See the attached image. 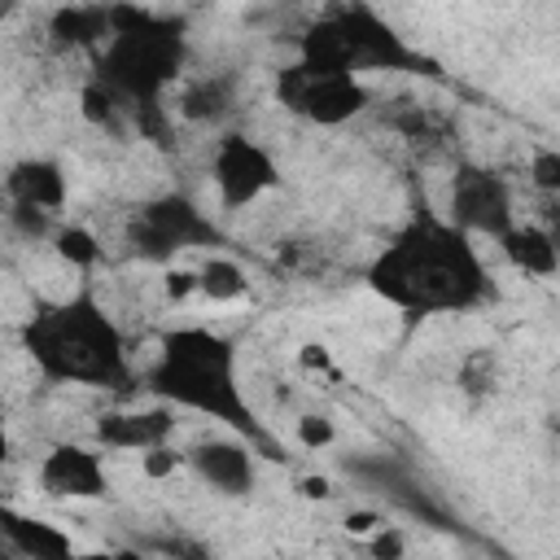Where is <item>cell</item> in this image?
<instances>
[{"label": "cell", "instance_id": "1", "mask_svg": "<svg viewBox=\"0 0 560 560\" xmlns=\"http://www.w3.org/2000/svg\"><path fill=\"white\" fill-rule=\"evenodd\" d=\"M368 284L398 311H464L486 293V267L464 228L420 219L368 267Z\"/></svg>", "mask_w": 560, "mask_h": 560}, {"label": "cell", "instance_id": "2", "mask_svg": "<svg viewBox=\"0 0 560 560\" xmlns=\"http://www.w3.org/2000/svg\"><path fill=\"white\" fill-rule=\"evenodd\" d=\"M26 350L48 381L118 389L127 381V346L118 324L96 306L92 293H74L44 306L26 324Z\"/></svg>", "mask_w": 560, "mask_h": 560}, {"label": "cell", "instance_id": "3", "mask_svg": "<svg viewBox=\"0 0 560 560\" xmlns=\"http://www.w3.org/2000/svg\"><path fill=\"white\" fill-rule=\"evenodd\" d=\"M149 381H153L149 389L162 402H171V407L179 402V407L206 411V416L232 424L236 433H254L249 407H245V398L236 389V354L210 328L171 332Z\"/></svg>", "mask_w": 560, "mask_h": 560}, {"label": "cell", "instance_id": "4", "mask_svg": "<svg viewBox=\"0 0 560 560\" xmlns=\"http://www.w3.org/2000/svg\"><path fill=\"white\" fill-rule=\"evenodd\" d=\"M105 61H101V83L118 96V105H153L158 92L175 79L179 70V44L175 35L166 31H144V26H131V31H114L105 35Z\"/></svg>", "mask_w": 560, "mask_h": 560}, {"label": "cell", "instance_id": "5", "mask_svg": "<svg viewBox=\"0 0 560 560\" xmlns=\"http://www.w3.org/2000/svg\"><path fill=\"white\" fill-rule=\"evenodd\" d=\"M280 96L289 109H298L315 122H346L363 105V83H359V74L302 61L280 74Z\"/></svg>", "mask_w": 560, "mask_h": 560}, {"label": "cell", "instance_id": "6", "mask_svg": "<svg viewBox=\"0 0 560 560\" xmlns=\"http://www.w3.org/2000/svg\"><path fill=\"white\" fill-rule=\"evenodd\" d=\"M210 179L219 188L223 210H245L267 188H276L280 171H276V158L258 140H249V136H223L219 149H214V162H210Z\"/></svg>", "mask_w": 560, "mask_h": 560}, {"label": "cell", "instance_id": "7", "mask_svg": "<svg viewBox=\"0 0 560 560\" xmlns=\"http://www.w3.org/2000/svg\"><path fill=\"white\" fill-rule=\"evenodd\" d=\"M39 486L48 499H101L109 490V472L92 446L61 442L39 464Z\"/></svg>", "mask_w": 560, "mask_h": 560}, {"label": "cell", "instance_id": "8", "mask_svg": "<svg viewBox=\"0 0 560 560\" xmlns=\"http://www.w3.org/2000/svg\"><path fill=\"white\" fill-rule=\"evenodd\" d=\"M184 464L197 472L201 486H210L214 494H228V499L249 494L254 481H258L254 455H249V446L236 442V438H206V442H197V446L184 455Z\"/></svg>", "mask_w": 560, "mask_h": 560}, {"label": "cell", "instance_id": "9", "mask_svg": "<svg viewBox=\"0 0 560 560\" xmlns=\"http://www.w3.org/2000/svg\"><path fill=\"white\" fill-rule=\"evenodd\" d=\"M455 228L464 232H490L494 241L512 228V201H508V188L494 179V175H481V171H468L455 179Z\"/></svg>", "mask_w": 560, "mask_h": 560}, {"label": "cell", "instance_id": "10", "mask_svg": "<svg viewBox=\"0 0 560 560\" xmlns=\"http://www.w3.org/2000/svg\"><path fill=\"white\" fill-rule=\"evenodd\" d=\"M171 429H175V411L166 402V407H153V411H109V416H101L96 438L109 451H136L140 455L153 442H171Z\"/></svg>", "mask_w": 560, "mask_h": 560}, {"label": "cell", "instance_id": "11", "mask_svg": "<svg viewBox=\"0 0 560 560\" xmlns=\"http://www.w3.org/2000/svg\"><path fill=\"white\" fill-rule=\"evenodd\" d=\"M9 192H13V206H35L44 214L61 210L66 201V175L57 162H22L13 175H9Z\"/></svg>", "mask_w": 560, "mask_h": 560}, {"label": "cell", "instance_id": "12", "mask_svg": "<svg viewBox=\"0 0 560 560\" xmlns=\"http://www.w3.org/2000/svg\"><path fill=\"white\" fill-rule=\"evenodd\" d=\"M499 245H503L508 262H512V267H521L525 276H551V271H556V262H560L551 232H542L538 223H525V228H516V223H512V228L499 236Z\"/></svg>", "mask_w": 560, "mask_h": 560}, {"label": "cell", "instance_id": "13", "mask_svg": "<svg viewBox=\"0 0 560 560\" xmlns=\"http://www.w3.org/2000/svg\"><path fill=\"white\" fill-rule=\"evenodd\" d=\"M0 529H4V538H9L18 551H26V556H35V560H61V556L74 551L70 534H61V529L48 525V521H31V516H18V512H0Z\"/></svg>", "mask_w": 560, "mask_h": 560}, {"label": "cell", "instance_id": "14", "mask_svg": "<svg viewBox=\"0 0 560 560\" xmlns=\"http://www.w3.org/2000/svg\"><path fill=\"white\" fill-rule=\"evenodd\" d=\"M197 293H206L210 302H236V298L245 293V271H241V262H232V258H223V254L206 258L201 271H197Z\"/></svg>", "mask_w": 560, "mask_h": 560}, {"label": "cell", "instance_id": "15", "mask_svg": "<svg viewBox=\"0 0 560 560\" xmlns=\"http://www.w3.org/2000/svg\"><path fill=\"white\" fill-rule=\"evenodd\" d=\"M52 245H57V258H61V262H70L74 271H88V267H96V262H101V241H96L88 228H79V223L61 228V232L52 236Z\"/></svg>", "mask_w": 560, "mask_h": 560}, {"label": "cell", "instance_id": "16", "mask_svg": "<svg viewBox=\"0 0 560 560\" xmlns=\"http://www.w3.org/2000/svg\"><path fill=\"white\" fill-rule=\"evenodd\" d=\"M179 468H184V451H175L171 442H153V446H144V451H140V472H144V477H153V481L175 477Z\"/></svg>", "mask_w": 560, "mask_h": 560}, {"label": "cell", "instance_id": "17", "mask_svg": "<svg viewBox=\"0 0 560 560\" xmlns=\"http://www.w3.org/2000/svg\"><path fill=\"white\" fill-rule=\"evenodd\" d=\"M298 442L306 451H328L337 442V424L328 416H319V411H306V416H298Z\"/></svg>", "mask_w": 560, "mask_h": 560}, {"label": "cell", "instance_id": "18", "mask_svg": "<svg viewBox=\"0 0 560 560\" xmlns=\"http://www.w3.org/2000/svg\"><path fill=\"white\" fill-rule=\"evenodd\" d=\"M534 184L538 188H560V153L556 149H538L534 153Z\"/></svg>", "mask_w": 560, "mask_h": 560}, {"label": "cell", "instance_id": "19", "mask_svg": "<svg viewBox=\"0 0 560 560\" xmlns=\"http://www.w3.org/2000/svg\"><path fill=\"white\" fill-rule=\"evenodd\" d=\"M188 293H197V271L171 267V271H166V298H188Z\"/></svg>", "mask_w": 560, "mask_h": 560}, {"label": "cell", "instance_id": "20", "mask_svg": "<svg viewBox=\"0 0 560 560\" xmlns=\"http://www.w3.org/2000/svg\"><path fill=\"white\" fill-rule=\"evenodd\" d=\"M372 534H376V538H372V556H398V551H402V538L389 534L385 525H376Z\"/></svg>", "mask_w": 560, "mask_h": 560}, {"label": "cell", "instance_id": "21", "mask_svg": "<svg viewBox=\"0 0 560 560\" xmlns=\"http://www.w3.org/2000/svg\"><path fill=\"white\" fill-rule=\"evenodd\" d=\"M376 525H385L376 512H350V516H346V529H350V534H372Z\"/></svg>", "mask_w": 560, "mask_h": 560}, {"label": "cell", "instance_id": "22", "mask_svg": "<svg viewBox=\"0 0 560 560\" xmlns=\"http://www.w3.org/2000/svg\"><path fill=\"white\" fill-rule=\"evenodd\" d=\"M302 368H328V350L324 346H302Z\"/></svg>", "mask_w": 560, "mask_h": 560}, {"label": "cell", "instance_id": "23", "mask_svg": "<svg viewBox=\"0 0 560 560\" xmlns=\"http://www.w3.org/2000/svg\"><path fill=\"white\" fill-rule=\"evenodd\" d=\"M302 494H306V499H328L332 486H328L324 477H306V481H302Z\"/></svg>", "mask_w": 560, "mask_h": 560}, {"label": "cell", "instance_id": "24", "mask_svg": "<svg viewBox=\"0 0 560 560\" xmlns=\"http://www.w3.org/2000/svg\"><path fill=\"white\" fill-rule=\"evenodd\" d=\"M4 455H9V438H4V429H0V464H4Z\"/></svg>", "mask_w": 560, "mask_h": 560}, {"label": "cell", "instance_id": "25", "mask_svg": "<svg viewBox=\"0 0 560 560\" xmlns=\"http://www.w3.org/2000/svg\"><path fill=\"white\" fill-rule=\"evenodd\" d=\"M52 4H70V0H52Z\"/></svg>", "mask_w": 560, "mask_h": 560}]
</instances>
